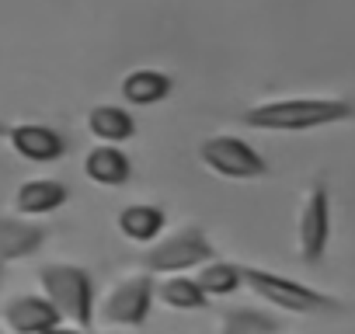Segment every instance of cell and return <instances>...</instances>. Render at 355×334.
Here are the masks:
<instances>
[{
	"mask_svg": "<svg viewBox=\"0 0 355 334\" xmlns=\"http://www.w3.org/2000/svg\"><path fill=\"white\" fill-rule=\"evenodd\" d=\"M355 115V105L345 98H317V94H293V98H272L251 105L241 122L248 129L261 132H313L324 125L348 122Z\"/></svg>",
	"mask_w": 355,
	"mask_h": 334,
	"instance_id": "cell-1",
	"label": "cell"
},
{
	"mask_svg": "<svg viewBox=\"0 0 355 334\" xmlns=\"http://www.w3.org/2000/svg\"><path fill=\"white\" fill-rule=\"evenodd\" d=\"M35 285L39 292L56 306L60 320L70 327H94V306H98V292H94V279L87 268L70 265V261H49L35 272Z\"/></svg>",
	"mask_w": 355,
	"mask_h": 334,
	"instance_id": "cell-2",
	"label": "cell"
},
{
	"mask_svg": "<svg viewBox=\"0 0 355 334\" xmlns=\"http://www.w3.org/2000/svg\"><path fill=\"white\" fill-rule=\"evenodd\" d=\"M244 289L254 292L265 306H272L275 313H300V317H313V313H334L341 310V299L331 292H320L293 275L282 272H268L258 265H244Z\"/></svg>",
	"mask_w": 355,
	"mask_h": 334,
	"instance_id": "cell-3",
	"label": "cell"
},
{
	"mask_svg": "<svg viewBox=\"0 0 355 334\" xmlns=\"http://www.w3.org/2000/svg\"><path fill=\"white\" fill-rule=\"evenodd\" d=\"M213 258H216V247H213L209 234L199 223H185L178 230H167L157 244H150L139 254V268L150 272L153 279H164V275L199 272Z\"/></svg>",
	"mask_w": 355,
	"mask_h": 334,
	"instance_id": "cell-4",
	"label": "cell"
},
{
	"mask_svg": "<svg viewBox=\"0 0 355 334\" xmlns=\"http://www.w3.org/2000/svg\"><path fill=\"white\" fill-rule=\"evenodd\" d=\"M157 303V279L150 272H136L119 279L105 296H98L94 306V327L115 331V327H143L150 320V310Z\"/></svg>",
	"mask_w": 355,
	"mask_h": 334,
	"instance_id": "cell-5",
	"label": "cell"
},
{
	"mask_svg": "<svg viewBox=\"0 0 355 334\" xmlns=\"http://www.w3.org/2000/svg\"><path fill=\"white\" fill-rule=\"evenodd\" d=\"M199 164L223 182H258L268 175V160L248 139H241L234 132L206 136L199 143Z\"/></svg>",
	"mask_w": 355,
	"mask_h": 334,
	"instance_id": "cell-6",
	"label": "cell"
},
{
	"mask_svg": "<svg viewBox=\"0 0 355 334\" xmlns=\"http://www.w3.org/2000/svg\"><path fill=\"white\" fill-rule=\"evenodd\" d=\"M331 247V192L324 182H313L296 213V258L306 268H317Z\"/></svg>",
	"mask_w": 355,
	"mask_h": 334,
	"instance_id": "cell-7",
	"label": "cell"
},
{
	"mask_svg": "<svg viewBox=\"0 0 355 334\" xmlns=\"http://www.w3.org/2000/svg\"><path fill=\"white\" fill-rule=\"evenodd\" d=\"M60 324L56 306L42 292H15L0 299V334H46Z\"/></svg>",
	"mask_w": 355,
	"mask_h": 334,
	"instance_id": "cell-8",
	"label": "cell"
},
{
	"mask_svg": "<svg viewBox=\"0 0 355 334\" xmlns=\"http://www.w3.org/2000/svg\"><path fill=\"white\" fill-rule=\"evenodd\" d=\"M8 146L25 164H56L67 153V139L42 122H15L8 125Z\"/></svg>",
	"mask_w": 355,
	"mask_h": 334,
	"instance_id": "cell-9",
	"label": "cell"
},
{
	"mask_svg": "<svg viewBox=\"0 0 355 334\" xmlns=\"http://www.w3.org/2000/svg\"><path fill=\"white\" fill-rule=\"evenodd\" d=\"M70 199V188L60 178H25L11 192V213L25 220H46L60 213Z\"/></svg>",
	"mask_w": 355,
	"mask_h": 334,
	"instance_id": "cell-10",
	"label": "cell"
},
{
	"mask_svg": "<svg viewBox=\"0 0 355 334\" xmlns=\"http://www.w3.org/2000/svg\"><path fill=\"white\" fill-rule=\"evenodd\" d=\"M84 178L98 188H122L132 178V160L115 143H94L84 153Z\"/></svg>",
	"mask_w": 355,
	"mask_h": 334,
	"instance_id": "cell-11",
	"label": "cell"
},
{
	"mask_svg": "<svg viewBox=\"0 0 355 334\" xmlns=\"http://www.w3.org/2000/svg\"><path fill=\"white\" fill-rule=\"evenodd\" d=\"M119 234L136 244V247H150L167 234V213L157 202H129L119 216H115Z\"/></svg>",
	"mask_w": 355,
	"mask_h": 334,
	"instance_id": "cell-12",
	"label": "cell"
},
{
	"mask_svg": "<svg viewBox=\"0 0 355 334\" xmlns=\"http://www.w3.org/2000/svg\"><path fill=\"white\" fill-rule=\"evenodd\" d=\"M46 244V230L25 216H0V265L11 261H25L32 254H39V247Z\"/></svg>",
	"mask_w": 355,
	"mask_h": 334,
	"instance_id": "cell-13",
	"label": "cell"
},
{
	"mask_svg": "<svg viewBox=\"0 0 355 334\" xmlns=\"http://www.w3.org/2000/svg\"><path fill=\"white\" fill-rule=\"evenodd\" d=\"M171 91H174V80H171L164 70H153V67L129 70V73L119 80L122 105H129V108H153V105H160Z\"/></svg>",
	"mask_w": 355,
	"mask_h": 334,
	"instance_id": "cell-14",
	"label": "cell"
},
{
	"mask_svg": "<svg viewBox=\"0 0 355 334\" xmlns=\"http://www.w3.org/2000/svg\"><path fill=\"white\" fill-rule=\"evenodd\" d=\"M84 129L98 139V143H115L122 146L125 139L136 136V115L129 112V105H94L84 115Z\"/></svg>",
	"mask_w": 355,
	"mask_h": 334,
	"instance_id": "cell-15",
	"label": "cell"
},
{
	"mask_svg": "<svg viewBox=\"0 0 355 334\" xmlns=\"http://www.w3.org/2000/svg\"><path fill=\"white\" fill-rule=\"evenodd\" d=\"M157 303H164L174 313H202V310H209L213 299L199 285L196 272H185V275H164L157 282Z\"/></svg>",
	"mask_w": 355,
	"mask_h": 334,
	"instance_id": "cell-16",
	"label": "cell"
},
{
	"mask_svg": "<svg viewBox=\"0 0 355 334\" xmlns=\"http://www.w3.org/2000/svg\"><path fill=\"white\" fill-rule=\"evenodd\" d=\"M216 334H282V317L265 306H227Z\"/></svg>",
	"mask_w": 355,
	"mask_h": 334,
	"instance_id": "cell-17",
	"label": "cell"
},
{
	"mask_svg": "<svg viewBox=\"0 0 355 334\" xmlns=\"http://www.w3.org/2000/svg\"><path fill=\"white\" fill-rule=\"evenodd\" d=\"M196 279H199V285L206 289L209 299H230V296H237L244 289V265L227 261V258L216 254L213 261H206L196 272Z\"/></svg>",
	"mask_w": 355,
	"mask_h": 334,
	"instance_id": "cell-18",
	"label": "cell"
},
{
	"mask_svg": "<svg viewBox=\"0 0 355 334\" xmlns=\"http://www.w3.org/2000/svg\"><path fill=\"white\" fill-rule=\"evenodd\" d=\"M46 334H91V331H84V327H70V324H60V327H53V331H46Z\"/></svg>",
	"mask_w": 355,
	"mask_h": 334,
	"instance_id": "cell-19",
	"label": "cell"
},
{
	"mask_svg": "<svg viewBox=\"0 0 355 334\" xmlns=\"http://www.w3.org/2000/svg\"><path fill=\"white\" fill-rule=\"evenodd\" d=\"M0 136H8V125L4 122H0Z\"/></svg>",
	"mask_w": 355,
	"mask_h": 334,
	"instance_id": "cell-20",
	"label": "cell"
},
{
	"mask_svg": "<svg viewBox=\"0 0 355 334\" xmlns=\"http://www.w3.org/2000/svg\"><path fill=\"white\" fill-rule=\"evenodd\" d=\"M0 275H4V265H0Z\"/></svg>",
	"mask_w": 355,
	"mask_h": 334,
	"instance_id": "cell-21",
	"label": "cell"
}]
</instances>
